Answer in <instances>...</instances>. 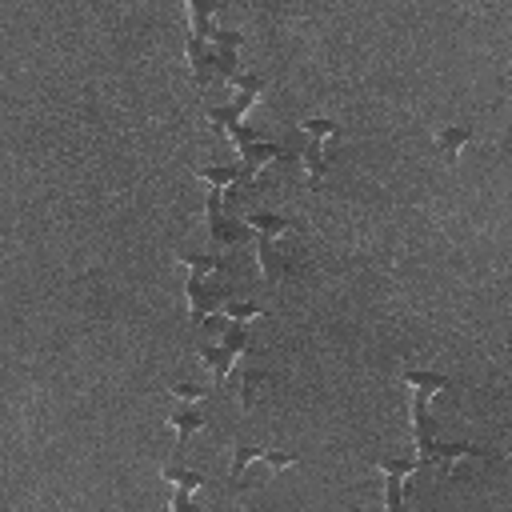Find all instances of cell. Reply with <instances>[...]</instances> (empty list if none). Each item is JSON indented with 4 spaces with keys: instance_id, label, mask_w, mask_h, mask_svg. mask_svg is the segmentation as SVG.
<instances>
[{
    "instance_id": "cell-6",
    "label": "cell",
    "mask_w": 512,
    "mask_h": 512,
    "mask_svg": "<svg viewBox=\"0 0 512 512\" xmlns=\"http://www.w3.org/2000/svg\"><path fill=\"white\" fill-rule=\"evenodd\" d=\"M300 132L308 136V148H304V172H308V184H320V180L328 176L324 144L340 132V124H336V120H328V116H308V120L300 124Z\"/></svg>"
},
{
    "instance_id": "cell-4",
    "label": "cell",
    "mask_w": 512,
    "mask_h": 512,
    "mask_svg": "<svg viewBox=\"0 0 512 512\" xmlns=\"http://www.w3.org/2000/svg\"><path fill=\"white\" fill-rule=\"evenodd\" d=\"M208 120H212L220 132H228V136H232V144H236V152H240V160H244V176H256L268 160L284 156V148H280V144H264V140H256V136L248 132L244 116H240L232 104H212V108H208Z\"/></svg>"
},
{
    "instance_id": "cell-15",
    "label": "cell",
    "mask_w": 512,
    "mask_h": 512,
    "mask_svg": "<svg viewBox=\"0 0 512 512\" xmlns=\"http://www.w3.org/2000/svg\"><path fill=\"white\" fill-rule=\"evenodd\" d=\"M240 176H244L240 164H204V168H196V180H204V184L216 188V192H224V188L236 184Z\"/></svg>"
},
{
    "instance_id": "cell-17",
    "label": "cell",
    "mask_w": 512,
    "mask_h": 512,
    "mask_svg": "<svg viewBox=\"0 0 512 512\" xmlns=\"http://www.w3.org/2000/svg\"><path fill=\"white\" fill-rule=\"evenodd\" d=\"M220 308H224V316H228L232 324H248V320H256V316H264L256 304H228V300H224Z\"/></svg>"
},
{
    "instance_id": "cell-5",
    "label": "cell",
    "mask_w": 512,
    "mask_h": 512,
    "mask_svg": "<svg viewBox=\"0 0 512 512\" xmlns=\"http://www.w3.org/2000/svg\"><path fill=\"white\" fill-rule=\"evenodd\" d=\"M248 224H252V236H256V264H260L264 280L276 284L288 272V260L280 252V236L288 232V220L276 216V212H248Z\"/></svg>"
},
{
    "instance_id": "cell-9",
    "label": "cell",
    "mask_w": 512,
    "mask_h": 512,
    "mask_svg": "<svg viewBox=\"0 0 512 512\" xmlns=\"http://www.w3.org/2000/svg\"><path fill=\"white\" fill-rule=\"evenodd\" d=\"M416 468H420L416 460H392V456L376 460V472L384 476V512H404V484Z\"/></svg>"
},
{
    "instance_id": "cell-14",
    "label": "cell",
    "mask_w": 512,
    "mask_h": 512,
    "mask_svg": "<svg viewBox=\"0 0 512 512\" xmlns=\"http://www.w3.org/2000/svg\"><path fill=\"white\" fill-rule=\"evenodd\" d=\"M472 140H476V136H472V128H464V124L436 128V144H440V152L448 156V164H456V160H460V148L472 144Z\"/></svg>"
},
{
    "instance_id": "cell-7",
    "label": "cell",
    "mask_w": 512,
    "mask_h": 512,
    "mask_svg": "<svg viewBox=\"0 0 512 512\" xmlns=\"http://www.w3.org/2000/svg\"><path fill=\"white\" fill-rule=\"evenodd\" d=\"M244 348H248V328H244V324H228V328L220 332V340H216V344H204V348H200V360L208 364L212 380H216V384H224V376H228L232 360H236Z\"/></svg>"
},
{
    "instance_id": "cell-2",
    "label": "cell",
    "mask_w": 512,
    "mask_h": 512,
    "mask_svg": "<svg viewBox=\"0 0 512 512\" xmlns=\"http://www.w3.org/2000/svg\"><path fill=\"white\" fill-rule=\"evenodd\" d=\"M404 384L412 392V404H408V420H412V440H416V464L428 456V448L436 444V420L428 416V404L440 388H448L452 380L444 372H428V368H408L404 372Z\"/></svg>"
},
{
    "instance_id": "cell-11",
    "label": "cell",
    "mask_w": 512,
    "mask_h": 512,
    "mask_svg": "<svg viewBox=\"0 0 512 512\" xmlns=\"http://www.w3.org/2000/svg\"><path fill=\"white\" fill-rule=\"evenodd\" d=\"M160 476L172 484V512H204V508L192 500V492L204 484V476H200V472H188V468L168 464V468H160Z\"/></svg>"
},
{
    "instance_id": "cell-10",
    "label": "cell",
    "mask_w": 512,
    "mask_h": 512,
    "mask_svg": "<svg viewBox=\"0 0 512 512\" xmlns=\"http://www.w3.org/2000/svg\"><path fill=\"white\" fill-rule=\"evenodd\" d=\"M204 212H208V236H212V244H216V248H220V244H240V240L248 236V228L224 212V200H220V192H216V188H208Z\"/></svg>"
},
{
    "instance_id": "cell-8",
    "label": "cell",
    "mask_w": 512,
    "mask_h": 512,
    "mask_svg": "<svg viewBox=\"0 0 512 512\" xmlns=\"http://www.w3.org/2000/svg\"><path fill=\"white\" fill-rule=\"evenodd\" d=\"M252 460H264L272 472H280V468H292L300 456H296V452L256 448V444H236V448H232V468H228V484H232V488H244V484H248V464H252Z\"/></svg>"
},
{
    "instance_id": "cell-18",
    "label": "cell",
    "mask_w": 512,
    "mask_h": 512,
    "mask_svg": "<svg viewBox=\"0 0 512 512\" xmlns=\"http://www.w3.org/2000/svg\"><path fill=\"white\" fill-rule=\"evenodd\" d=\"M168 388H172L176 396L192 400V404H196V400H204V388H200V384H184V380H176V384H168Z\"/></svg>"
},
{
    "instance_id": "cell-3",
    "label": "cell",
    "mask_w": 512,
    "mask_h": 512,
    "mask_svg": "<svg viewBox=\"0 0 512 512\" xmlns=\"http://www.w3.org/2000/svg\"><path fill=\"white\" fill-rule=\"evenodd\" d=\"M188 264V312L192 320H212V312L224 304V268L216 256H176Z\"/></svg>"
},
{
    "instance_id": "cell-13",
    "label": "cell",
    "mask_w": 512,
    "mask_h": 512,
    "mask_svg": "<svg viewBox=\"0 0 512 512\" xmlns=\"http://www.w3.org/2000/svg\"><path fill=\"white\" fill-rule=\"evenodd\" d=\"M168 424L176 428V448H184V444H188V436H192V432H200V428L208 424V416L188 400L184 408H176V412L168 416Z\"/></svg>"
},
{
    "instance_id": "cell-16",
    "label": "cell",
    "mask_w": 512,
    "mask_h": 512,
    "mask_svg": "<svg viewBox=\"0 0 512 512\" xmlns=\"http://www.w3.org/2000/svg\"><path fill=\"white\" fill-rule=\"evenodd\" d=\"M260 380H264V376H260L256 368H244V372H240V408H252V404H256Z\"/></svg>"
},
{
    "instance_id": "cell-1",
    "label": "cell",
    "mask_w": 512,
    "mask_h": 512,
    "mask_svg": "<svg viewBox=\"0 0 512 512\" xmlns=\"http://www.w3.org/2000/svg\"><path fill=\"white\" fill-rule=\"evenodd\" d=\"M188 12V68H192V80L204 88L212 76L232 84L240 76V60H236V48H240V32L232 28H216V4H204V0H188L184 4Z\"/></svg>"
},
{
    "instance_id": "cell-12",
    "label": "cell",
    "mask_w": 512,
    "mask_h": 512,
    "mask_svg": "<svg viewBox=\"0 0 512 512\" xmlns=\"http://www.w3.org/2000/svg\"><path fill=\"white\" fill-rule=\"evenodd\" d=\"M464 456H480V448H476V444H468V440H436V444L428 448V456L420 460V468H428V464H436V472H444V476H452V468H456V460H464Z\"/></svg>"
}]
</instances>
